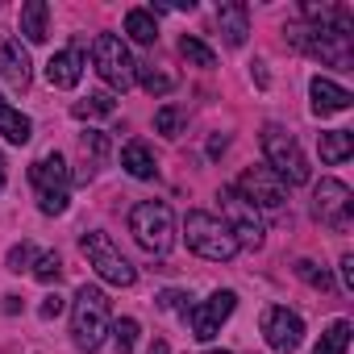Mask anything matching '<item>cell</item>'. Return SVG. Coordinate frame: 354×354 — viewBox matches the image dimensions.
<instances>
[{
	"label": "cell",
	"mask_w": 354,
	"mask_h": 354,
	"mask_svg": "<svg viewBox=\"0 0 354 354\" xmlns=\"http://www.w3.org/2000/svg\"><path fill=\"white\" fill-rule=\"evenodd\" d=\"M308 96H313V113H317V117L346 113V109H350V100H354L342 84H333V80H325V75H317V80L308 84Z\"/></svg>",
	"instance_id": "5bb4252c"
},
{
	"label": "cell",
	"mask_w": 354,
	"mask_h": 354,
	"mask_svg": "<svg viewBox=\"0 0 354 354\" xmlns=\"http://www.w3.org/2000/svg\"><path fill=\"white\" fill-rule=\"evenodd\" d=\"M154 129L167 133V138H180V133H184V113L175 109V104H162V109L154 113Z\"/></svg>",
	"instance_id": "4316f807"
},
{
	"label": "cell",
	"mask_w": 354,
	"mask_h": 354,
	"mask_svg": "<svg viewBox=\"0 0 354 354\" xmlns=\"http://www.w3.org/2000/svg\"><path fill=\"white\" fill-rule=\"evenodd\" d=\"M296 275H300L308 288H317V292H329V288H333V275H329L325 267H317L313 259H300V263H296Z\"/></svg>",
	"instance_id": "484cf974"
},
{
	"label": "cell",
	"mask_w": 354,
	"mask_h": 354,
	"mask_svg": "<svg viewBox=\"0 0 354 354\" xmlns=\"http://www.w3.org/2000/svg\"><path fill=\"white\" fill-rule=\"evenodd\" d=\"M263 333H267V346H271V350H279V354H292V350L304 342V321H300L292 308H279V304H271V308L263 313Z\"/></svg>",
	"instance_id": "7c38bea8"
},
{
	"label": "cell",
	"mask_w": 354,
	"mask_h": 354,
	"mask_svg": "<svg viewBox=\"0 0 354 354\" xmlns=\"http://www.w3.org/2000/svg\"><path fill=\"white\" fill-rule=\"evenodd\" d=\"M80 146H84V158H92V162H104L109 158V133H100V129H88L80 138Z\"/></svg>",
	"instance_id": "f546056e"
},
{
	"label": "cell",
	"mask_w": 354,
	"mask_h": 354,
	"mask_svg": "<svg viewBox=\"0 0 354 354\" xmlns=\"http://www.w3.org/2000/svg\"><path fill=\"white\" fill-rule=\"evenodd\" d=\"M350 209H354V196L342 180H321L317 192H313V213L321 225L329 230H346L350 225Z\"/></svg>",
	"instance_id": "30bf717a"
},
{
	"label": "cell",
	"mask_w": 354,
	"mask_h": 354,
	"mask_svg": "<svg viewBox=\"0 0 354 354\" xmlns=\"http://www.w3.org/2000/svg\"><path fill=\"white\" fill-rule=\"evenodd\" d=\"M121 167L133 175V180H154V154L146 150V142H125V150H121Z\"/></svg>",
	"instance_id": "d6986e66"
},
{
	"label": "cell",
	"mask_w": 354,
	"mask_h": 354,
	"mask_svg": "<svg viewBox=\"0 0 354 354\" xmlns=\"http://www.w3.org/2000/svg\"><path fill=\"white\" fill-rule=\"evenodd\" d=\"M30 271H34V279H38V283H59L63 263H59V254H55V250H46V254H38V259H34V267H30Z\"/></svg>",
	"instance_id": "83f0119b"
},
{
	"label": "cell",
	"mask_w": 354,
	"mask_h": 354,
	"mask_svg": "<svg viewBox=\"0 0 354 354\" xmlns=\"http://www.w3.org/2000/svg\"><path fill=\"white\" fill-rule=\"evenodd\" d=\"M184 300H188L184 292H162V296H158V304H162V308H184Z\"/></svg>",
	"instance_id": "d6a6232c"
},
{
	"label": "cell",
	"mask_w": 354,
	"mask_h": 354,
	"mask_svg": "<svg viewBox=\"0 0 354 354\" xmlns=\"http://www.w3.org/2000/svg\"><path fill=\"white\" fill-rule=\"evenodd\" d=\"M205 354H230V350H205Z\"/></svg>",
	"instance_id": "8d00e7d4"
},
{
	"label": "cell",
	"mask_w": 354,
	"mask_h": 354,
	"mask_svg": "<svg viewBox=\"0 0 354 354\" xmlns=\"http://www.w3.org/2000/svg\"><path fill=\"white\" fill-rule=\"evenodd\" d=\"M63 308H67V300H63V296H59V292H55V296H46V300H42V317H46V321H50V317H59V313H63Z\"/></svg>",
	"instance_id": "1f68e13d"
},
{
	"label": "cell",
	"mask_w": 354,
	"mask_h": 354,
	"mask_svg": "<svg viewBox=\"0 0 354 354\" xmlns=\"http://www.w3.org/2000/svg\"><path fill=\"white\" fill-rule=\"evenodd\" d=\"M263 154H267V162H271V171L279 175L283 184H308V158H304V150H300V142L283 129V125H267L263 129Z\"/></svg>",
	"instance_id": "5b68a950"
},
{
	"label": "cell",
	"mask_w": 354,
	"mask_h": 354,
	"mask_svg": "<svg viewBox=\"0 0 354 354\" xmlns=\"http://www.w3.org/2000/svg\"><path fill=\"white\" fill-rule=\"evenodd\" d=\"M184 238H188V250H196L209 263H230L238 254V242L225 230V221L213 213H201V209L184 217Z\"/></svg>",
	"instance_id": "7a4b0ae2"
},
{
	"label": "cell",
	"mask_w": 354,
	"mask_h": 354,
	"mask_svg": "<svg viewBox=\"0 0 354 354\" xmlns=\"http://www.w3.org/2000/svg\"><path fill=\"white\" fill-rule=\"evenodd\" d=\"M80 75H84V55H80V46H67V50L50 55V63H46V80H50L55 88H75Z\"/></svg>",
	"instance_id": "2e32d148"
},
{
	"label": "cell",
	"mask_w": 354,
	"mask_h": 354,
	"mask_svg": "<svg viewBox=\"0 0 354 354\" xmlns=\"http://www.w3.org/2000/svg\"><path fill=\"white\" fill-rule=\"evenodd\" d=\"M125 34H129L138 46H150V42L158 38V26H154V17H150L146 9H129V13H125Z\"/></svg>",
	"instance_id": "7402d4cb"
},
{
	"label": "cell",
	"mask_w": 354,
	"mask_h": 354,
	"mask_svg": "<svg viewBox=\"0 0 354 354\" xmlns=\"http://www.w3.org/2000/svg\"><path fill=\"white\" fill-rule=\"evenodd\" d=\"M92 63H96V75L104 84H113L117 92H125L133 84V59L125 50V42L117 34H96L92 42Z\"/></svg>",
	"instance_id": "52a82bcc"
},
{
	"label": "cell",
	"mask_w": 354,
	"mask_h": 354,
	"mask_svg": "<svg viewBox=\"0 0 354 354\" xmlns=\"http://www.w3.org/2000/svg\"><path fill=\"white\" fill-rule=\"evenodd\" d=\"M113 346H117V354H133V346H138V321L133 317H121L113 325Z\"/></svg>",
	"instance_id": "f1b7e54d"
},
{
	"label": "cell",
	"mask_w": 354,
	"mask_h": 354,
	"mask_svg": "<svg viewBox=\"0 0 354 354\" xmlns=\"http://www.w3.org/2000/svg\"><path fill=\"white\" fill-rule=\"evenodd\" d=\"M71 113H75V117H109V113H117V100H113L109 92H92V96L80 100Z\"/></svg>",
	"instance_id": "d4e9b609"
},
{
	"label": "cell",
	"mask_w": 354,
	"mask_h": 354,
	"mask_svg": "<svg viewBox=\"0 0 354 354\" xmlns=\"http://www.w3.org/2000/svg\"><path fill=\"white\" fill-rule=\"evenodd\" d=\"M0 138L5 142H13V146H26L30 138H34V125H30V117L26 113H17L5 96H0Z\"/></svg>",
	"instance_id": "ac0fdd59"
},
{
	"label": "cell",
	"mask_w": 354,
	"mask_h": 354,
	"mask_svg": "<svg viewBox=\"0 0 354 354\" xmlns=\"http://www.w3.org/2000/svg\"><path fill=\"white\" fill-rule=\"evenodd\" d=\"M5 180L9 175H5V154H0V192H5Z\"/></svg>",
	"instance_id": "d590c367"
},
{
	"label": "cell",
	"mask_w": 354,
	"mask_h": 354,
	"mask_svg": "<svg viewBox=\"0 0 354 354\" xmlns=\"http://www.w3.org/2000/svg\"><path fill=\"white\" fill-rule=\"evenodd\" d=\"M71 333H75V346L84 354L100 350L104 333H109V296L92 283H84L75 292V304H71Z\"/></svg>",
	"instance_id": "6da1fadb"
},
{
	"label": "cell",
	"mask_w": 354,
	"mask_h": 354,
	"mask_svg": "<svg viewBox=\"0 0 354 354\" xmlns=\"http://www.w3.org/2000/svg\"><path fill=\"white\" fill-rule=\"evenodd\" d=\"M30 184L38 188V209L46 217H59L67 213V188H71V171H67V158L59 150L42 154L34 167H30Z\"/></svg>",
	"instance_id": "277c9868"
},
{
	"label": "cell",
	"mask_w": 354,
	"mask_h": 354,
	"mask_svg": "<svg viewBox=\"0 0 354 354\" xmlns=\"http://www.w3.org/2000/svg\"><path fill=\"white\" fill-rule=\"evenodd\" d=\"M34 259H38V254H34V246H30V242H21V246H13V250H9V271H30V267H34Z\"/></svg>",
	"instance_id": "4dcf8cb0"
},
{
	"label": "cell",
	"mask_w": 354,
	"mask_h": 354,
	"mask_svg": "<svg viewBox=\"0 0 354 354\" xmlns=\"http://www.w3.org/2000/svg\"><path fill=\"white\" fill-rule=\"evenodd\" d=\"M21 34L30 42H46L50 38V5L46 0H26L21 5Z\"/></svg>",
	"instance_id": "e0dca14e"
},
{
	"label": "cell",
	"mask_w": 354,
	"mask_h": 354,
	"mask_svg": "<svg viewBox=\"0 0 354 354\" xmlns=\"http://www.w3.org/2000/svg\"><path fill=\"white\" fill-rule=\"evenodd\" d=\"M217 26L225 34L230 46H246V34H250V9L242 5V0H225V5H217Z\"/></svg>",
	"instance_id": "9a60e30c"
},
{
	"label": "cell",
	"mask_w": 354,
	"mask_h": 354,
	"mask_svg": "<svg viewBox=\"0 0 354 354\" xmlns=\"http://www.w3.org/2000/svg\"><path fill=\"white\" fill-rule=\"evenodd\" d=\"M146 354H171V346H167V342L158 337V342H150V350H146Z\"/></svg>",
	"instance_id": "e575fe53"
},
{
	"label": "cell",
	"mask_w": 354,
	"mask_h": 354,
	"mask_svg": "<svg viewBox=\"0 0 354 354\" xmlns=\"http://www.w3.org/2000/svg\"><path fill=\"white\" fill-rule=\"evenodd\" d=\"M0 80L9 88H30V55L17 38H0Z\"/></svg>",
	"instance_id": "4fadbf2b"
},
{
	"label": "cell",
	"mask_w": 354,
	"mask_h": 354,
	"mask_svg": "<svg viewBox=\"0 0 354 354\" xmlns=\"http://www.w3.org/2000/svg\"><path fill=\"white\" fill-rule=\"evenodd\" d=\"M180 55H184L192 67H205V71H209V67H217V55H213L201 38H192V34H184V38H180Z\"/></svg>",
	"instance_id": "cb8c5ba5"
},
{
	"label": "cell",
	"mask_w": 354,
	"mask_h": 354,
	"mask_svg": "<svg viewBox=\"0 0 354 354\" xmlns=\"http://www.w3.org/2000/svg\"><path fill=\"white\" fill-rule=\"evenodd\" d=\"M234 192H238L250 209H267V213H279L283 201H288V184L279 180L271 167H250V171H242V180H238Z\"/></svg>",
	"instance_id": "9c48e42d"
},
{
	"label": "cell",
	"mask_w": 354,
	"mask_h": 354,
	"mask_svg": "<svg viewBox=\"0 0 354 354\" xmlns=\"http://www.w3.org/2000/svg\"><path fill=\"white\" fill-rule=\"evenodd\" d=\"M129 234L146 254H167L175 242V217L162 201H142L129 213Z\"/></svg>",
	"instance_id": "3957f363"
},
{
	"label": "cell",
	"mask_w": 354,
	"mask_h": 354,
	"mask_svg": "<svg viewBox=\"0 0 354 354\" xmlns=\"http://www.w3.org/2000/svg\"><path fill=\"white\" fill-rule=\"evenodd\" d=\"M346 350H350V321H333L321 333V342H317L313 354H346Z\"/></svg>",
	"instance_id": "603a6c76"
},
{
	"label": "cell",
	"mask_w": 354,
	"mask_h": 354,
	"mask_svg": "<svg viewBox=\"0 0 354 354\" xmlns=\"http://www.w3.org/2000/svg\"><path fill=\"white\" fill-rule=\"evenodd\" d=\"M84 254H88V267L104 279V283H117V288H133L138 283V271H133V263L113 246V238L109 234H100V230H92V234H84Z\"/></svg>",
	"instance_id": "8992f818"
},
{
	"label": "cell",
	"mask_w": 354,
	"mask_h": 354,
	"mask_svg": "<svg viewBox=\"0 0 354 354\" xmlns=\"http://www.w3.org/2000/svg\"><path fill=\"white\" fill-rule=\"evenodd\" d=\"M221 221H225V230L234 234V242L238 246H246V250H259L263 246V217H259V209H250L234 188H221Z\"/></svg>",
	"instance_id": "ba28073f"
},
{
	"label": "cell",
	"mask_w": 354,
	"mask_h": 354,
	"mask_svg": "<svg viewBox=\"0 0 354 354\" xmlns=\"http://www.w3.org/2000/svg\"><path fill=\"white\" fill-rule=\"evenodd\" d=\"M234 304H238V296H234V292H213L209 300H201L196 308H188L192 337H196V342H213V337H217V329L230 321Z\"/></svg>",
	"instance_id": "8fae6325"
},
{
	"label": "cell",
	"mask_w": 354,
	"mask_h": 354,
	"mask_svg": "<svg viewBox=\"0 0 354 354\" xmlns=\"http://www.w3.org/2000/svg\"><path fill=\"white\" fill-rule=\"evenodd\" d=\"M342 279H346V292H354V254L342 259Z\"/></svg>",
	"instance_id": "836d02e7"
},
{
	"label": "cell",
	"mask_w": 354,
	"mask_h": 354,
	"mask_svg": "<svg viewBox=\"0 0 354 354\" xmlns=\"http://www.w3.org/2000/svg\"><path fill=\"white\" fill-rule=\"evenodd\" d=\"M133 80L150 92V96H167L171 88H175V75H167V71H158L154 63H133Z\"/></svg>",
	"instance_id": "44dd1931"
},
{
	"label": "cell",
	"mask_w": 354,
	"mask_h": 354,
	"mask_svg": "<svg viewBox=\"0 0 354 354\" xmlns=\"http://www.w3.org/2000/svg\"><path fill=\"white\" fill-rule=\"evenodd\" d=\"M317 146H321V158L337 167V162H346L354 154V133L350 129H329V133L317 138Z\"/></svg>",
	"instance_id": "ffe728a7"
}]
</instances>
